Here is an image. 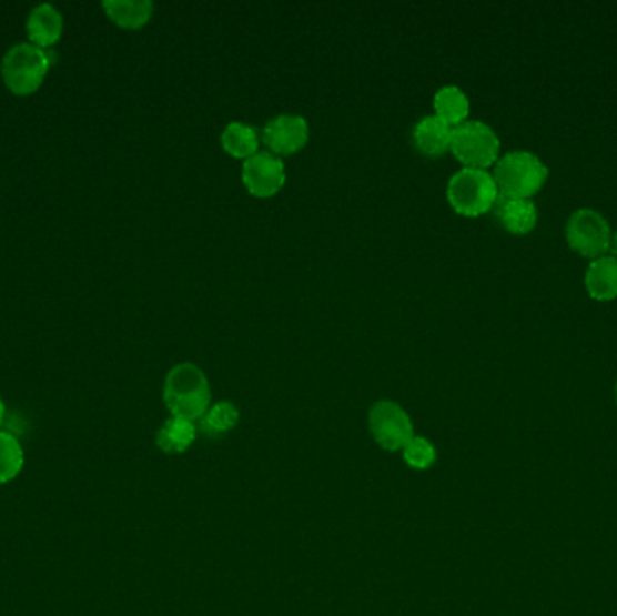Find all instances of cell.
Masks as SVG:
<instances>
[{"label":"cell","instance_id":"1","mask_svg":"<svg viewBox=\"0 0 617 616\" xmlns=\"http://www.w3.org/2000/svg\"><path fill=\"white\" fill-rule=\"evenodd\" d=\"M163 400L170 416L195 423L212 407V387L201 367L192 362H183L174 365L166 374Z\"/></svg>","mask_w":617,"mask_h":616},{"label":"cell","instance_id":"2","mask_svg":"<svg viewBox=\"0 0 617 616\" xmlns=\"http://www.w3.org/2000/svg\"><path fill=\"white\" fill-rule=\"evenodd\" d=\"M547 178L549 169L538 155L529 151H512L500 155L493 170L498 195L509 200H530L544 189Z\"/></svg>","mask_w":617,"mask_h":616},{"label":"cell","instance_id":"3","mask_svg":"<svg viewBox=\"0 0 617 616\" xmlns=\"http://www.w3.org/2000/svg\"><path fill=\"white\" fill-rule=\"evenodd\" d=\"M446 198L457 214L478 218L492 212L500 195L492 172L463 166L449 178Z\"/></svg>","mask_w":617,"mask_h":616},{"label":"cell","instance_id":"4","mask_svg":"<svg viewBox=\"0 0 617 616\" xmlns=\"http://www.w3.org/2000/svg\"><path fill=\"white\" fill-rule=\"evenodd\" d=\"M51 59L48 51L39 46L22 44L8 49L0 63V73L4 78L6 88L11 93L26 97L37 91L45 80Z\"/></svg>","mask_w":617,"mask_h":616},{"label":"cell","instance_id":"5","mask_svg":"<svg viewBox=\"0 0 617 616\" xmlns=\"http://www.w3.org/2000/svg\"><path fill=\"white\" fill-rule=\"evenodd\" d=\"M449 151L464 166L487 170L500 158V140L487 123L468 120L455 127Z\"/></svg>","mask_w":617,"mask_h":616},{"label":"cell","instance_id":"6","mask_svg":"<svg viewBox=\"0 0 617 616\" xmlns=\"http://www.w3.org/2000/svg\"><path fill=\"white\" fill-rule=\"evenodd\" d=\"M565 238L570 250L579 253L581 257L594 261L607 255L613 230L605 215L599 214L598 210L579 209L570 214L565 226Z\"/></svg>","mask_w":617,"mask_h":616},{"label":"cell","instance_id":"7","mask_svg":"<svg viewBox=\"0 0 617 616\" xmlns=\"http://www.w3.org/2000/svg\"><path fill=\"white\" fill-rule=\"evenodd\" d=\"M368 428L374 442L386 452L403 451L415 436L411 414L392 400H380L372 405Z\"/></svg>","mask_w":617,"mask_h":616},{"label":"cell","instance_id":"8","mask_svg":"<svg viewBox=\"0 0 617 616\" xmlns=\"http://www.w3.org/2000/svg\"><path fill=\"white\" fill-rule=\"evenodd\" d=\"M287 172L284 161L270 151L256 152L242 165V183L255 198H271L284 189Z\"/></svg>","mask_w":617,"mask_h":616},{"label":"cell","instance_id":"9","mask_svg":"<svg viewBox=\"0 0 617 616\" xmlns=\"http://www.w3.org/2000/svg\"><path fill=\"white\" fill-rule=\"evenodd\" d=\"M262 141L275 155H290L302 151L308 141V123L300 114H279L262 129Z\"/></svg>","mask_w":617,"mask_h":616},{"label":"cell","instance_id":"10","mask_svg":"<svg viewBox=\"0 0 617 616\" xmlns=\"http://www.w3.org/2000/svg\"><path fill=\"white\" fill-rule=\"evenodd\" d=\"M493 212L502 229L513 235H526L533 232L538 223V209L533 200L498 198Z\"/></svg>","mask_w":617,"mask_h":616},{"label":"cell","instance_id":"11","mask_svg":"<svg viewBox=\"0 0 617 616\" xmlns=\"http://www.w3.org/2000/svg\"><path fill=\"white\" fill-rule=\"evenodd\" d=\"M26 28H28L31 44L39 46L42 49L51 48L62 37L63 19L53 4L44 2V4H39L31 10Z\"/></svg>","mask_w":617,"mask_h":616},{"label":"cell","instance_id":"12","mask_svg":"<svg viewBox=\"0 0 617 616\" xmlns=\"http://www.w3.org/2000/svg\"><path fill=\"white\" fill-rule=\"evenodd\" d=\"M452 132H454L452 127L446 125L435 114H429V117L421 118L419 122L415 123L412 138H414L415 149L421 154L437 158V155H443L444 152L449 151Z\"/></svg>","mask_w":617,"mask_h":616},{"label":"cell","instance_id":"13","mask_svg":"<svg viewBox=\"0 0 617 616\" xmlns=\"http://www.w3.org/2000/svg\"><path fill=\"white\" fill-rule=\"evenodd\" d=\"M585 290L594 301L608 302L617 299V259L603 255L590 261L585 272Z\"/></svg>","mask_w":617,"mask_h":616},{"label":"cell","instance_id":"14","mask_svg":"<svg viewBox=\"0 0 617 616\" xmlns=\"http://www.w3.org/2000/svg\"><path fill=\"white\" fill-rule=\"evenodd\" d=\"M102 6L107 17L125 30H140L154 13L150 0H105Z\"/></svg>","mask_w":617,"mask_h":616},{"label":"cell","instance_id":"15","mask_svg":"<svg viewBox=\"0 0 617 616\" xmlns=\"http://www.w3.org/2000/svg\"><path fill=\"white\" fill-rule=\"evenodd\" d=\"M198 437L195 423L183 417L170 416L155 434V445L164 454H183L192 447Z\"/></svg>","mask_w":617,"mask_h":616},{"label":"cell","instance_id":"16","mask_svg":"<svg viewBox=\"0 0 617 616\" xmlns=\"http://www.w3.org/2000/svg\"><path fill=\"white\" fill-rule=\"evenodd\" d=\"M434 109L435 117L455 129L461 123L468 122L472 105L468 94L464 93L463 89L457 85H444L435 93Z\"/></svg>","mask_w":617,"mask_h":616},{"label":"cell","instance_id":"17","mask_svg":"<svg viewBox=\"0 0 617 616\" xmlns=\"http://www.w3.org/2000/svg\"><path fill=\"white\" fill-rule=\"evenodd\" d=\"M222 149L236 158V160L246 161L251 155L259 152L261 145V138L256 132L255 127L247 125L244 122H232L224 127L221 134Z\"/></svg>","mask_w":617,"mask_h":616},{"label":"cell","instance_id":"18","mask_svg":"<svg viewBox=\"0 0 617 616\" xmlns=\"http://www.w3.org/2000/svg\"><path fill=\"white\" fill-rule=\"evenodd\" d=\"M239 420H241V413L235 403L218 402L208 408L206 414L199 422L208 436H222V434L232 432Z\"/></svg>","mask_w":617,"mask_h":616},{"label":"cell","instance_id":"19","mask_svg":"<svg viewBox=\"0 0 617 616\" xmlns=\"http://www.w3.org/2000/svg\"><path fill=\"white\" fill-rule=\"evenodd\" d=\"M24 468V448L10 432L0 431V485L16 479Z\"/></svg>","mask_w":617,"mask_h":616},{"label":"cell","instance_id":"20","mask_svg":"<svg viewBox=\"0 0 617 616\" xmlns=\"http://www.w3.org/2000/svg\"><path fill=\"white\" fill-rule=\"evenodd\" d=\"M401 452H403V462L414 471H428L437 462V448L428 437H412Z\"/></svg>","mask_w":617,"mask_h":616},{"label":"cell","instance_id":"21","mask_svg":"<svg viewBox=\"0 0 617 616\" xmlns=\"http://www.w3.org/2000/svg\"><path fill=\"white\" fill-rule=\"evenodd\" d=\"M608 252L614 259H617V230L613 232V238H610V246H608Z\"/></svg>","mask_w":617,"mask_h":616},{"label":"cell","instance_id":"22","mask_svg":"<svg viewBox=\"0 0 617 616\" xmlns=\"http://www.w3.org/2000/svg\"><path fill=\"white\" fill-rule=\"evenodd\" d=\"M4 416H6V405L4 402H2V398H0V427H2V423H4Z\"/></svg>","mask_w":617,"mask_h":616},{"label":"cell","instance_id":"23","mask_svg":"<svg viewBox=\"0 0 617 616\" xmlns=\"http://www.w3.org/2000/svg\"><path fill=\"white\" fill-rule=\"evenodd\" d=\"M614 400H616V405H617V380H616V385H614Z\"/></svg>","mask_w":617,"mask_h":616}]
</instances>
